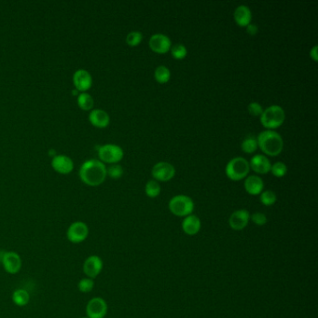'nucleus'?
<instances>
[{
  "label": "nucleus",
  "mask_w": 318,
  "mask_h": 318,
  "mask_svg": "<svg viewBox=\"0 0 318 318\" xmlns=\"http://www.w3.org/2000/svg\"><path fill=\"white\" fill-rule=\"evenodd\" d=\"M93 288H94L93 279L88 278V277L80 279L78 284V289L81 293H89L91 291H92Z\"/></svg>",
  "instance_id": "obj_30"
},
{
  "label": "nucleus",
  "mask_w": 318,
  "mask_h": 318,
  "mask_svg": "<svg viewBox=\"0 0 318 318\" xmlns=\"http://www.w3.org/2000/svg\"><path fill=\"white\" fill-rule=\"evenodd\" d=\"M107 175H109L112 179H119L123 175V168L119 164H111L109 168H107Z\"/></svg>",
  "instance_id": "obj_31"
},
{
  "label": "nucleus",
  "mask_w": 318,
  "mask_h": 318,
  "mask_svg": "<svg viewBox=\"0 0 318 318\" xmlns=\"http://www.w3.org/2000/svg\"><path fill=\"white\" fill-rule=\"evenodd\" d=\"M155 80H157L160 84H164L168 82L171 78V71L165 66H159L154 72Z\"/></svg>",
  "instance_id": "obj_24"
},
{
  "label": "nucleus",
  "mask_w": 318,
  "mask_h": 318,
  "mask_svg": "<svg viewBox=\"0 0 318 318\" xmlns=\"http://www.w3.org/2000/svg\"><path fill=\"white\" fill-rule=\"evenodd\" d=\"M277 201V196L273 190H264L260 193V202L265 206H272Z\"/></svg>",
  "instance_id": "obj_25"
},
{
  "label": "nucleus",
  "mask_w": 318,
  "mask_h": 318,
  "mask_svg": "<svg viewBox=\"0 0 318 318\" xmlns=\"http://www.w3.org/2000/svg\"><path fill=\"white\" fill-rule=\"evenodd\" d=\"M73 82L76 89L80 91H85L91 88L92 79L87 70L79 69L74 73Z\"/></svg>",
  "instance_id": "obj_15"
},
{
  "label": "nucleus",
  "mask_w": 318,
  "mask_h": 318,
  "mask_svg": "<svg viewBox=\"0 0 318 318\" xmlns=\"http://www.w3.org/2000/svg\"><path fill=\"white\" fill-rule=\"evenodd\" d=\"M318 46L316 45V46H314V47H313V49H312V50H311V51H310V56H311V58L314 60L315 62H318Z\"/></svg>",
  "instance_id": "obj_35"
},
{
  "label": "nucleus",
  "mask_w": 318,
  "mask_h": 318,
  "mask_svg": "<svg viewBox=\"0 0 318 318\" xmlns=\"http://www.w3.org/2000/svg\"><path fill=\"white\" fill-rule=\"evenodd\" d=\"M0 262L6 273L10 274L18 273L23 266L20 255L14 251H4L0 256Z\"/></svg>",
  "instance_id": "obj_6"
},
{
  "label": "nucleus",
  "mask_w": 318,
  "mask_h": 318,
  "mask_svg": "<svg viewBox=\"0 0 318 318\" xmlns=\"http://www.w3.org/2000/svg\"><path fill=\"white\" fill-rule=\"evenodd\" d=\"M286 119V113L283 108L277 105L270 106L266 110H263L260 116V122L266 129H277Z\"/></svg>",
  "instance_id": "obj_3"
},
{
  "label": "nucleus",
  "mask_w": 318,
  "mask_h": 318,
  "mask_svg": "<svg viewBox=\"0 0 318 318\" xmlns=\"http://www.w3.org/2000/svg\"><path fill=\"white\" fill-rule=\"evenodd\" d=\"M181 227H182L183 231L187 235L193 236L199 232L200 229L202 228V222H201V219L197 216L191 214L188 217H186L182 221Z\"/></svg>",
  "instance_id": "obj_17"
},
{
  "label": "nucleus",
  "mask_w": 318,
  "mask_h": 318,
  "mask_svg": "<svg viewBox=\"0 0 318 318\" xmlns=\"http://www.w3.org/2000/svg\"><path fill=\"white\" fill-rule=\"evenodd\" d=\"M93 99L87 92H81L78 97V104L83 110H91L93 107Z\"/></svg>",
  "instance_id": "obj_26"
},
{
  "label": "nucleus",
  "mask_w": 318,
  "mask_h": 318,
  "mask_svg": "<svg viewBox=\"0 0 318 318\" xmlns=\"http://www.w3.org/2000/svg\"><path fill=\"white\" fill-rule=\"evenodd\" d=\"M249 114L254 116V117H260L262 112H263V108L261 107V105L258 103V102H252L250 103L248 107Z\"/></svg>",
  "instance_id": "obj_33"
},
{
  "label": "nucleus",
  "mask_w": 318,
  "mask_h": 318,
  "mask_svg": "<svg viewBox=\"0 0 318 318\" xmlns=\"http://www.w3.org/2000/svg\"><path fill=\"white\" fill-rule=\"evenodd\" d=\"M143 40V35L139 31H132L126 37V43L131 47H136Z\"/></svg>",
  "instance_id": "obj_29"
},
{
  "label": "nucleus",
  "mask_w": 318,
  "mask_h": 318,
  "mask_svg": "<svg viewBox=\"0 0 318 318\" xmlns=\"http://www.w3.org/2000/svg\"><path fill=\"white\" fill-rule=\"evenodd\" d=\"M91 123L98 128H106L110 124V118L108 112L103 110H93L89 115Z\"/></svg>",
  "instance_id": "obj_20"
},
{
  "label": "nucleus",
  "mask_w": 318,
  "mask_h": 318,
  "mask_svg": "<svg viewBox=\"0 0 318 318\" xmlns=\"http://www.w3.org/2000/svg\"><path fill=\"white\" fill-rule=\"evenodd\" d=\"M270 172L276 178H283L288 173V166L282 161H277L272 165Z\"/></svg>",
  "instance_id": "obj_28"
},
{
  "label": "nucleus",
  "mask_w": 318,
  "mask_h": 318,
  "mask_svg": "<svg viewBox=\"0 0 318 318\" xmlns=\"http://www.w3.org/2000/svg\"><path fill=\"white\" fill-rule=\"evenodd\" d=\"M88 318L87 317H84V318Z\"/></svg>",
  "instance_id": "obj_36"
},
{
  "label": "nucleus",
  "mask_w": 318,
  "mask_h": 318,
  "mask_svg": "<svg viewBox=\"0 0 318 318\" xmlns=\"http://www.w3.org/2000/svg\"><path fill=\"white\" fill-rule=\"evenodd\" d=\"M233 18L235 23L241 27H247L252 20V12L248 6L240 5L233 13Z\"/></svg>",
  "instance_id": "obj_19"
},
{
  "label": "nucleus",
  "mask_w": 318,
  "mask_h": 318,
  "mask_svg": "<svg viewBox=\"0 0 318 318\" xmlns=\"http://www.w3.org/2000/svg\"><path fill=\"white\" fill-rule=\"evenodd\" d=\"M107 176L106 165L98 159H88L80 166V179L91 187L101 185L106 180Z\"/></svg>",
  "instance_id": "obj_1"
},
{
  "label": "nucleus",
  "mask_w": 318,
  "mask_h": 318,
  "mask_svg": "<svg viewBox=\"0 0 318 318\" xmlns=\"http://www.w3.org/2000/svg\"><path fill=\"white\" fill-rule=\"evenodd\" d=\"M51 166L60 174H69L74 168V163L67 155H55L51 160Z\"/></svg>",
  "instance_id": "obj_16"
},
{
  "label": "nucleus",
  "mask_w": 318,
  "mask_h": 318,
  "mask_svg": "<svg viewBox=\"0 0 318 318\" xmlns=\"http://www.w3.org/2000/svg\"><path fill=\"white\" fill-rule=\"evenodd\" d=\"M168 207L173 215L186 218L192 214L194 210V202L189 196L180 194L170 200Z\"/></svg>",
  "instance_id": "obj_4"
},
{
  "label": "nucleus",
  "mask_w": 318,
  "mask_h": 318,
  "mask_svg": "<svg viewBox=\"0 0 318 318\" xmlns=\"http://www.w3.org/2000/svg\"><path fill=\"white\" fill-rule=\"evenodd\" d=\"M149 45L152 51L158 54H165L171 50L172 41L164 34H154L149 39Z\"/></svg>",
  "instance_id": "obj_12"
},
{
  "label": "nucleus",
  "mask_w": 318,
  "mask_h": 318,
  "mask_svg": "<svg viewBox=\"0 0 318 318\" xmlns=\"http://www.w3.org/2000/svg\"><path fill=\"white\" fill-rule=\"evenodd\" d=\"M250 213L247 209H239L234 211L229 219V227L233 230H243L250 220Z\"/></svg>",
  "instance_id": "obj_13"
},
{
  "label": "nucleus",
  "mask_w": 318,
  "mask_h": 318,
  "mask_svg": "<svg viewBox=\"0 0 318 318\" xmlns=\"http://www.w3.org/2000/svg\"><path fill=\"white\" fill-rule=\"evenodd\" d=\"M104 268V262L99 256L91 255L84 260L82 270L88 278H96Z\"/></svg>",
  "instance_id": "obj_11"
},
{
  "label": "nucleus",
  "mask_w": 318,
  "mask_h": 318,
  "mask_svg": "<svg viewBox=\"0 0 318 318\" xmlns=\"http://www.w3.org/2000/svg\"><path fill=\"white\" fill-rule=\"evenodd\" d=\"M245 189L246 191L253 196H257L260 194L263 191V188H264V182L261 178H259V176H249L248 177L245 183Z\"/></svg>",
  "instance_id": "obj_18"
},
{
  "label": "nucleus",
  "mask_w": 318,
  "mask_h": 318,
  "mask_svg": "<svg viewBox=\"0 0 318 318\" xmlns=\"http://www.w3.org/2000/svg\"><path fill=\"white\" fill-rule=\"evenodd\" d=\"M151 175L156 181L167 182L175 177L176 169L169 162L159 161L153 166L151 170Z\"/></svg>",
  "instance_id": "obj_10"
},
{
  "label": "nucleus",
  "mask_w": 318,
  "mask_h": 318,
  "mask_svg": "<svg viewBox=\"0 0 318 318\" xmlns=\"http://www.w3.org/2000/svg\"><path fill=\"white\" fill-rule=\"evenodd\" d=\"M109 306L107 301L101 297L91 298L86 305V317L88 318H105Z\"/></svg>",
  "instance_id": "obj_9"
},
{
  "label": "nucleus",
  "mask_w": 318,
  "mask_h": 318,
  "mask_svg": "<svg viewBox=\"0 0 318 318\" xmlns=\"http://www.w3.org/2000/svg\"><path fill=\"white\" fill-rule=\"evenodd\" d=\"M12 301L18 307H24L30 302L29 292L24 289H18L12 293Z\"/></svg>",
  "instance_id": "obj_21"
},
{
  "label": "nucleus",
  "mask_w": 318,
  "mask_h": 318,
  "mask_svg": "<svg viewBox=\"0 0 318 318\" xmlns=\"http://www.w3.org/2000/svg\"><path fill=\"white\" fill-rule=\"evenodd\" d=\"M123 155H124L123 149L119 146L114 144L104 145L100 147L98 149V156L102 162H107L111 164L117 163L119 160L122 159Z\"/></svg>",
  "instance_id": "obj_8"
},
{
  "label": "nucleus",
  "mask_w": 318,
  "mask_h": 318,
  "mask_svg": "<svg viewBox=\"0 0 318 318\" xmlns=\"http://www.w3.org/2000/svg\"><path fill=\"white\" fill-rule=\"evenodd\" d=\"M258 147L259 146H258L257 137H255L253 136H247L241 144V149L247 154L254 153L258 149Z\"/></svg>",
  "instance_id": "obj_22"
},
{
  "label": "nucleus",
  "mask_w": 318,
  "mask_h": 318,
  "mask_svg": "<svg viewBox=\"0 0 318 318\" xmlns=\"http://www.w3.org/2000/svg\"><path fill=\"white\" fill-rule=\"evenodd\" d=\"M250 219L257 226H264L268 221L266 215L261 213V212H256V213L252 214L250 216Z\"/></svg>",
  "instance_id": "obj_32"
},
{
  "label": "nucleus",
  "mask_w": 318,
  "mask_h": 318,
  "mask_svg": "<svg viewBox=\"0 0 318 318\" xmlns=\"http://www.w3.org/2000/svg\"><path fill=\"white\" fill-rule=\"evenodd\" d=\"M88 225L83 221L73 222L67 230V238L72 244H80L89 236Z\"/></svg>",
  "instance_id": "obj_7"
},
{
  "label": "nucleus",
  "mask_w": 318,
  "mask_h": 318,
  "mask_svg": "<svg viewBox=\"0 0 318 318\" xmlns=\"http://www.w3.org/2000/svg\"><path fill=\"white\" fill-rule=\"evenodd\" d=\"M171 54L172 56L176 60L184 59L187 54H188V50L183 44H177L171 47Z\"/></svg>",
  "instance_id": "obj_27"
},
{
  "label": "nucleus",
  "mask_w": 318,
  "mask_h": 318,
  "mask_svg": "<svg viewBox=\"0 0 318 318\" xmlns=\"http://www.w3.org/2000/svg\"><path fill=\"white\" fill-rule=\"evenodd\" d=\"M258 31H259V28H258V26H257L256 24L249 23V25L247 26V32L249 33L250 36H255V35H257Z\"/></svg>",
  "instance_id": "obj_34"
},
{
  "label": "nucleus",
  "mask_w": 318,
  "mask_h": 318,
  "mask_svg": "<svg viewBox=\"0 0 318 318\" xmlns=\"http://www.w3.org/2000/svg\"><path fill=\"white\" fill-rule=\"evenodd\" d=\"M249 166L255 173L259 174V175H265V174H268L269 172L271 171L272 163L266 156L261 155V154H257L250 159Z\"/></svg>",
  "instance_id": "obj_14"
},
{
  "label": "nucleus",
  "mask_w": 318,
  "mask_h": 318,
  "mask_svg": "<svg viewBox=\"0 0 318 318\" xmlns=\"http://www.w3.org/2000/svg\"><path fill=\"white\" fill-rule=\"evenodd\" d=\"M249 171L250 166L249 161L242 157H235L230 159L225 168L227 178L232 181H240L246 179Z\"/></svg>",
  "instance_id": "obj_5"
},
{
  "label": "nucleus",
  "mask_w": 318,
  "mask_h": 318,
  "mask_svg": "<svg viewBox=\"0 0 318 318\" xmlns=\"http://www.w3.org/2000/svg\"><path fill=\"white\" fill-rule=\"evenodd\" d=\"M160 191H161V188H160L158 181L151 179L147 182V184L145 186V192L148 197L156 198L160 194Z\"/></svg>",
  "instance_id": "obj_23"
},
{
  "label": "nucleus",
  "mask_w": 318,
  "mask_h": 318,
  "mask_svg": "<svg viewBox=\"0 0 318 318\" xmlns=\"http://www.w3.org/2000/svg\"><path fill=\"white\" fill-rule=\"evenodd\" d=\"M257 141L259 149L268 156H277L284 149V141L282 136L273 130L261 132L257 137Z\"/></svg>",
  "instance_id": "obj_2"
}]
</instances>
